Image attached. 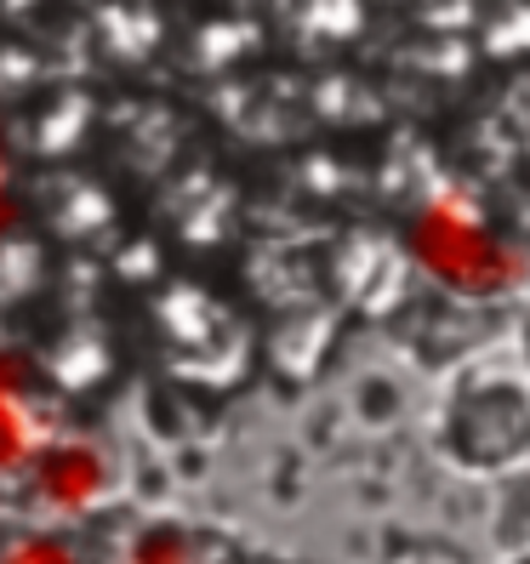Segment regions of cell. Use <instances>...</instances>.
<instances>
[{"label":"cell","instance_id":"1","mask_svg":"<svg viewBox=\"0 0 530 564\" xmlns=\"http://www.w3.org/2000/svg\"><path fill=\"white\" fill-rule=\"evenodd\" d=\"M422 257L440 280H451L462 291H502L519 274V262L508 251H496L490 235L479 228V217H468V212H434L428 217Z\"/></svg>","mask_w":530,"mask_h":564}]
</instances>
